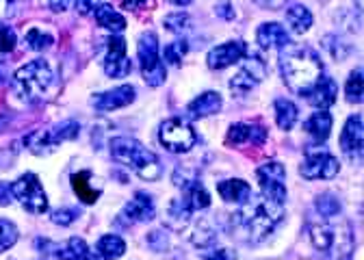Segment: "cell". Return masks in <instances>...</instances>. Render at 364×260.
<instances>
[{"label": "cell", "instance_id": "cell-12", "mask_svg": "<svg viewBox=\"0 0 364 260\" xmlns=\"http://www.w3.org/2000/svg\"><path fill=\"white\" fill-rule=\"evenodd\" d=\"M247 43L245 41H225L221 46L213 48L206 57V63L210 70H225L247 57Z\"/></svg>", "mask_w": 364, "mask_h": 260}, {"label": "cell", "instance_id": "cell-35", "mask_svg": "<svg viewBox=\"0 0 364 260\" xmlns=\"http://www.w3.org/2000/svg\"><path fill=\"white\" fill-rule=\"evenodd\" d=\"M187 50H189L187 41H185V39H176V41H171V43H167V46H165L163 59H165L167 63H171V65L178 67V65L182 63V57L187 55Z\"/></svg>", "mask_w": 364, "mask_h": 260}, {"label": "cell", "instance_id": "cell-41", "mask_svg": "<svg viewBox=\"0 0 364 260\" xmlns=\"http://www.w3.org/2000/svg\"><path fill=\"white\" fill-rule=\"evenodd\" d=\"M148 245L154 249V251H165L167 249V237L163 230H154L148 234Z\"/></svg>", "mask_w": 364, "mask_h": 260}, {"label": "cell", "instance_id": "cell-13", "mask_svg": "<svg viewBox=\"0 0 364 260\" xmlns=\"http://www.w3.org/2000/svg\"><path fill=\"white\" fill-rule=\"evenodd\" d=\"M105 72L111 78H126L132 72V61L126 57V41L122 37L109 39V53L105 59Z\"/></svg>", "mask_w": 364, "mask_h": 260}, {"label": "cell", "instance_id": "cell-23", "mask_svg": "<svg viewBox=\"0 0 364 260\" xmlns=\"http://www.w3.org/2000/svg\"><path fill=\"white\" fill-rule=\"evenodd\" d=\"M304 130L316 141L321 143L330 137V130H332V115L328 111H316L312 113L306 121H304Z\"/></svg>", "mask_w": 364, "mask_h": 260}, {"label": "cell", "instance_id": "cell-36", "mask_svg": "<svg viewBox=\"0 0 364 260\" xmlns=\"http://www.w3.org/2000/svg\"><path fill=\"white\" fill-rule=\"evenodd\" d=\"M24 43L31 48V50H46V48H50L53 46V37L48 33H43L39 28H31L24 37Z\"/></svg>", "mask_w": 364, "mask_h": 260}, {"label": "cell", "instance_id": "cell-16", "mask_svg": "<svg viewBox=\"0 0 364 260\" xmlns=\"http://www.w3.org/2000/svg\"><path fill=\"white\" fill-rule=\"evenodd\" d=\"M130 102H134V87L132 85L115 87V90L98 94L94 100H91V104L96 107V111H102V113H109V111H115V109H124Z\"/></svg>", "mask_w": 364, "mask_h": 260}, {"label": "cell", "instance_id": "cell-21", "mask_svg": "<svg viewBox=\"0 0 364 260\" xmlns=\"http://www.w3.org/2000/svg\"><path fill=\"white\" fill-rule=\"evenodd\" d=\"M70 183H72V189H74V193L78 195V200L82 204H96L100 200L102 189L91 185V171L89 169H82L78 173H72Z\"/></svg>", "mask_w": 364, "mask_h": 260}, {"label": "cell", "instance_id": "cell-1", "mask_svg": "<svg viewBox=\"0 0 364 260\" xmlns=\"http://www.w3.org/2000/svg\"><path fill=\"white\" fill-rule=\"evenodd\" d=\"M284 220V204H276L267 197H254V193L232 215V232L245 243H262Z\"/></svg>", "mask_w": 364, "mask_h": 260}, {"label": "cell", "instance_id": "cell-10", "mask_svg": "<svg viewBox=\"0 0 364 260\" xmlns=\"http://www.w3.org/2000/svg\"><path fill=\"white\" fill-rule=\"evenodd\" d=\"M338 169H341V165L330 152L316 150V152L306 154V158L299 167V173L306 180H332L338 176Z\"/></svg>", "mask_w": 364, "mask_h": 260}, {"label": "cell", "instance_id": "cell-34", "mask_svg": "<svg viewBox=\"0 0 364 260\" xmlns=\"http://www.w3.org/2000/svg\"><path fill=\"white\" fill-rule=\"evenodd\" d=\"M314 208H316L318 217H338L341 215V202L332 193L318 195L314 202Z\"/></svg>", "mask_w": 364, "mask_h": 260}, {"label": "cell", "instance_id": "cell-44", "mask_svg": "<svg viewBox=\"0 0 364 260\" xmlns=\"http://www.w3.org/2000/svg\"><path fill=\"white\" fill-rule=\"evenodd\" d=\"M217 16H219V18H223V20H232V18H235V9H232V5L228 3V0H221V3L217 5Z\"/></svg>", "mask_w": 364, "mask_h": 260}, {"label": "cell", "instance_id": "cell-5", "mask_svg": "<svg viewBox=\"0 0 364 260\" xmlns=\"http://www.w3.org/2000/svg\"><path fill=\"white\" fill-rule=\"evenodd\" d=\"M55 72L50 67V63L46 59H35L26 65H22L16 74H14V92L18 94L20 100L24 102H39L43 98V94L48 92V87L53 85Z\"/></svg>", "mask_w": 364, "mask_h": 260}, {"label": "cell", "instance_id": "cell-49", "mask_svg": "<svg viewBox=\"0 0 364 260\" xmlns=\"http://www.w3.org/2000/svg\"><path fill=\"white\" fill-rule=\"evenodd\" d=\"M169 3L176 5V7H187V5L191 3V0H169Z\"/></svg>", "mask_w": 364, "mask_h": 260}, {"label": "cell", "instance_id": "cell-6", "mask_svg": "<svg viewBox=\"0 0 364 260\" xmlns=\"http://www.w3.org/2000/svg\"><path fill=\"white\" fill-rule=\"evenodd\" d=\"M136 59H139L141 76L150 87H159L165 82L167 70H165V63L161 61L159 39L154 33H144L139 37V43H136Z\"/></svg>", "mask_w": 364, "mask_h": 260}, {"label": "cell", "instance_id": "cell-29", "mask_svg": "<svg viewBox=\"0 0 364 260\" xmlns=\"http://www.w3.org/2000/svg\"><path fill=\"white\" fill-rule=\"evenodd\" d=\"M191 208L185 204V200H173L171 204H169V208H167V224L173 228V230H182L187 224H189V220H191Z\"/></svg>", "mask_w": 364, "mask_h": 260}, {"label": "cell", "instance_id": "cell-46", "mask_svg": "<svg viewBox=\"0 0 364 260\" xmlns=\"http://www.w3.org/2000/svg\"><path fill=\"white\" fill-rule=\"evenodd\" d=\"M14 202V193H11V185L0 183V206H7Z\"/></svg>", "mask_w": 364, "mask_h": 260}, {"label": "cell", "instance_id": "cell-25", "mask_svg": "<svg viewBox=\"0 0 364 260\" xmlns=\"http://www.w3.org/2000/svg\"><path fill=\"white\" fill-rule=\"evenodd\" d=\"M182 191H185L182 200H185V204H187L191 210H204V208L210 206V195H208V191L204 189V185H202L198 178L189 180L185 187H182Z\"/></svg>", "mask_w": 364, "mask_h": 260}, {"label": "cell", "instance_id": "cell-30", "mask_svg": "<svg viewBox=\"0 0 364 260\" xmlns=\"http://www.w3.org/2000/svg\"><path fill=\"white\" fill-rule=\"evenodd\" d=\"M297 117H299V111L291 100H287V98L276 100V121L282 130H291L295 126Z\"/></svg>", "mask_w": 364, "mask_h": 260}, {"label": "cell", "instance_id": "cell-48", "mask_svg": "<svg viewBox=\"0 0 364 260\" xmlns=\"http://www.w3.org/2000/svg\"><path fill=\"white\" fill-rule=\"evenodd\" d=\"M48 7L55 11V13H61L70 7V0H48Z\"/></svg>", "mask_w": 364, "mask_h": 260}, {"label": "cell", "instance_id": "cell-40", "mask_svg": "<svg viewBox=\"0 0 364 260\" xmlns=\"http://www.w3.org/2000/svg\"><path fill=\"white\" fill-rule=\"evenodd\" d=\"M16 43H18V39H16L14 28H9V26L0 28V53H14Z\"/></svg>", "mask_w": 364, "mask_h": 260}, {"label": "cell", "instance_id": "cell-39", "mask_svg": "<svg viewBox=\"0 0 364 260\" xmlns=\"http://www.w3.org/2000/svg\"><path fill=\"white\" fill-rule=\"evenodd\" d=\"M76 220H78L76 208H59L53 212V224H57V226H72Z\"/></svg>", "mask_w": 364, "mask_h": 260}, {"label": "cell", "instance_id": "cell-27", "mask_svg": "<svg viewBox=\"0 0 364 260\" xmlns=\"http://www.w3.org/2000/svg\"><path fill=\"white\" fill-rule=\"evenodd\" d=\"M96 249H98L96 254H98L102 260H117V258L124 256L126 243H124V239H119L117 234H105V237L98 241Z\"/></svg>", "mask_w": 364, "mask_h": 260}, {"label": "cell", "instance_id": "cell-45", "mask_svg": "<svg viewBox=\"0 0 364 260\" xmlns=\"http://www.w3.org/2000/svg\"><path fill=\"white\" fill-rule=\"evenodd\" d=\"M254 3L262 9H271V11H276V9H282L289 0H254Z\"/></svg>", "mask_w": 364, "mask_h": 260}, {"label": "cell", "instance_id": "cell-33", "mask_svg": "<svg viewBox=\"0 0 364 260\" xmlns=\"http://www.w3.org/2000/svg\"><path fill=\"white\" fill-rule=\"evenodd\" d=\"M345 96H347V102L351 104H360L362 102V70H353L347 78V85H345Z\"/></svg>", "mask_w": 364, "mask_h": 260}, {"label": "cell", "instance_id": "cell-7", "mask_svg": "<svg viewBox=\"0 0 364 260\" xmlns=\"http://www.w3.org/2000/svg\"><path fill=\"white\" fill-rule=\"evenodd\" d=\"M159 139L165 146V150H169L173 154L189 152L198 143V135H196V130L191 128V124L185 121V119H180V117L167 119L161 126Z\"/></svg>", "mask_w": 364, "mask_h": 260}, {"label": "cell", "instance_id": "cell-3", "mask_svg": "<svg viewBox=\"0 0 364 260\" xmlns=\"http://www.w3.org/2000/svg\"><path fill=\"white\" fill-rule=\"evenodd\" d=\"M312 247L326 260H347L353 251V237L349 224L341 217H318L308 224Z\"/></svg>", "mask_w": 364, "mask_h": 260}, {"label": "cell", "instance_id": "cell-2", "mask_svg": "<svg viewBox=\"0 0 364 260\" xmlns=\"http://www.w3.org/2000/svg\"><path fill=\"white\" fill-rule=\"evenodd\" d=\"M280 72L289 90L304 98L323 76V61L310 46L289 43L280 50Z\"/></svg>", "mask_w": 364, "mask_h": 260}, {"label": "cell", "instance_id": "cell-20", "mask_svg": "<svg viewBox=\"0 0 364 260\" xmlns=\"http://www.w3.org/2000/svg\"><path fill=\"white\" fill-rule=\"evenodd\" d=\"M61 143V137L57 133V128H48V130H33L31 135L24 137V146L37 154V156H43V154H50L55 152V148Z\"/></svg>", "mask_w": 364, "mask_h": 260}, {"label": "cell", "instance_id": "cell-4", "mask_svg": "<svg viewBox=\"0 0 364 260\" xmlns=\"http://www.w3.org/2000/svg\"><path fill=\"white\" fill-rule=\"evenodd\" d=\"M111 156L126 165L128 169H132L136 176L144 178V180H156L161 178V161L159 156L148 150L144 143H139L136 139L130 137H115L111 141Z\"/></svg>", "mask_w": 364, "mask_h": 260}, {"label": "cell", "instance_id": "cell-38", "mask_svg": "<svg viewBox=\"0 0 364 260\" xmlns=\"http://www.w3.org/2000/svg\"><path fill=\"white\" fill-rule=\"evenodd\" d=\"M189 26H191V18L187 13H182V11L169 13L165 18V28L171 31V33H185Z\"/></svg>", "mask_w": 364, "mask_h": 260}, {"label": "cell", "instance_id": "cell-22", "mask_svg": "<svg viewBox=\"0 0 364 260\" xmlns=\"http://www.w3.org/2000/svg\"><path fill=\"white\" fill-rule=\"evenodd\" d=\"M221 104H223V102H221V96H219L217 92H204L202 96H198L196 100L189 102L187 115H189L191 119H200V117L219 113Z\"/></svg>", "mask_w": 364, "mask_h": 260}, {"label": "cell", "instance_id": "cell-47", "mask_svg": "<svg viewBox=\"0 0 364 260\" xmlns=\"http://www.w3.org/2000/svg\"><path fill=\"white\" fill-rule=\"evenodd\" d=\"M126 9H144L150 5V0H119Z\"/></svg>", "mask_w": 364, "mask_h": 260}, {"label": "cell", "instance_id": "cell-50", "mask_svg": "<svg viewBox=\"0 0 364 260\" xmlns=\"http://www.w3.org/2000/svg\"><path fill=\"white\" fill-rule=\"evenodd\" d=\"M87 260H96V256H94V254H91V256H89Z\"/></svg>", "mask_w": 364, "mask_h": 260}, {"label": "cell", "instance_id": "cell-26", "mask_svg": "<svg viewBox=\"0 0 364 260\" xmlns=\"http://www.w3.org/2000/svg\"><path fill=\"white\" fill-rule=\"evenodd\" d=\"M94 16H96V22L111 33H122L126 28V18L122 13H117L111 5H100L94 11Z\"/></svg>", "mask_w": 364, "mask_h": 260}, {"label": "cell", "instance_id": "cell-37", "mask_svg": "<svg viewBox=\"0 0 364 260\" xmlns=\"http://www.w3.org/2000/svg\"><path fill=\"white\" fill-rule=\"evenodd\" d=\"M16 241H18V228L7 220H0V251H7L9 247H14Z\"/></svg>", "mask_w": 364, "mask_h": 260}, {"label": "cell", "instance_id": "cell-32", "mask_svg": "<svg viewBox=\"0 0 364 260\" xmlns=\"http://www.w3.org/2000/svg\"><path fill=\"white\" fill-rule=\"evenodd\" d=\"M323 48L336 59V61H343L351 55V43L347 39H343L341 35H328L323 37Z\"/></svg>", "mask_w": 364, "mask_h": 260}, {"label": "cell", "instance_id": "cell-31", "mask_svg": "<svg viewBox=\"0 0 364 260\" xmlns=\"http://www.w3.org/2000/svg\"><path fill=\"white\" fill-rule=\"evenodd\" d=\"M89 256H91V251H89L87 243H85L82 239H78V237L70 239V241L57 251V258H59V260H87Z\"/></svg>", "mask_w": 364, "mask_h": 260}, {"label": "cell", "instance_id": "cell-42", "mask_svg": "<svg viewBox=\"0 0 364 260\" xmlns=\"http://www.w3.org/2000/svg\"><path fill=\"white\" fill-rule=\"evenodd\" d=\"M100 7V0H76V11L80 16H91Z\"/></svg>", "mask_w": 364, "mask_h": 260}, {"label": "cell", "instance_id": "cell-28", "mask_svg": "<svg viewBox=\"0 0 364 260\" xmlns=\"http://www.w3.org/2000/svg\"><path fill=\"white\" fill-rule=\"evenodd\" d=\"M287 24L291 26L293 33L304 35L312 26V13L304 5H293L287 9Z\"/></svg>", "mask_w": 364, "mask_h": 260}, {"label": "cell", "instance_id": "cell-24", "mask_svg": "<svg viewBox=\"0 0 364 260\" xmlns=\"http://www.w3.org/2000/svg\"><path fill=\"white\" fill-rule=\"evenodd\" d=\"M217 193L221 195L223 202L243 204L252 195V187L241 178H230V180H223V183L217 185Z\"/></svg>", "mask_w": 364, "mask_h": 260}, {"label": "cell", "instance_id": "cell-8", "mask_svg": "<svg viewBox=\"0 0 364 260\" xmlns=\"http://www.w3.org/2000/svg\"><path fill=\"white\" fill-rule=\"evenodd\" d=\"M11 193H14V200H18L22 208H26L33 215H43L48 210V197H46V191L35 173H24V176H20L11 185Z\"/></svg>", "mask_w": 364, "mask_h": 260}, {"label": "cell", "instance_id": "cell-17", "mask_svg": "<svg viewBox=\"0 0 364 260\" xmlns=\"http://www.w3.org/2000/svg\"><path fill=\"white\" fill-rule=\"evenodd\" d=\"M336 96H338V85L334 82V78L321 76V78H318V82L312 87V90H310L304 98H306L314 109L326 111V109H330V107L336 102Z\"/></svg>", "mask_w": 364, "mask_h": 260}, {"label": "cell", "instance_id": "cell-9", "mask_svg": "<svg viewBox=\"0 0 364 260\" xmlns=\"http://www.w3.org/2000/svg\"><path fill=\"white\" fill-rule=\"evenodd\" d=\"M256 178L260 183L262 197L276 202V204H284V200H287V169L282 163L269 161V163L260 165L256 169Z\"/></svg>", "mask_w": 364, "mask_h": 260}, {"label": "cell", "instance_id": "cell-19", "mask_svg": "<svg viewBox=\"0 0 364 260\" xmlns=\"http://www.w3.org/2000/svg\"><path fill=\"white\" fill-rule=\"evenodd\" d=\"M256 41L258 46L264 48V50H271V48H284L291 43V37L287 33V28L278 22H264L260 24L258 33H256Z\"/></svg>", "mask_w": 364, "mask_h": 260}, {"label": "cell", "instance_id": "cell-15", "mask_svg": "<svg viewBox=\"0 0 364 260\" xmlns=\"http://www.w3.org/2000/svg\"><path fill=\"white\" fill-rule=\"evenodd\" d=\"M362 115H351L345 121V128L341 133V148L345 152V156L353 163L362 161Z\"/></svg>", "mask_w": 364, "mask_h": 260}, {"label": "cell", "instance_id": "cell-14", "mask_svg": "<svg viewBox=\"0 0 364 260\" xmlns=\"http://www.w3.org/2000/svg\"><path fill=\"white\" fill-rule=\"evenodd\" d=\"M154 215H156V208H154L152 197L146 191H136L134 197L124 206L119 217L126 224H146L154 220Z\"/></svg>", "mask_w": 364, "mask_h": 260}, {"label": "cell", "instance_id": "cell-18", "mask_svg": "<svg viewBox=\"0 0 364 260\" xmlns=\"http://www.w3.org/2000/svg\"><path fill=\"white\" fill-rule=\"evenodd\" d=\"M264 141H267V128L258 124H235L230 126L225 137L228 146H241V143L262 146Z\"/></svg>", "mask_w": 364, "mask_h": 260}, {"label": "cell", "instance_id": "cell-43", "mask_svg": "<svg viewBox=\"0 0 364 260\" xmlns=\"http://www.w3.org/2000/svg\"><path fill=\"white\" fill-rule=\"evenodd\" d=\"M204 260H237V256H235V251H230V249L219 247V249L206 251V254H204Z\"/></svg>", "mask_w": 364, "mask_h": 260}, {"label": "cell", "instance_id": "cell-11", "mask_svg": "<svg viewBox=\"0 0 364 260\" xmlns=\"http://www.w3.org/2000/svg\"><path fill=\"white\" fill-rule=\"evenodd\" d=\"M264 76H267V63L258 55H247L245 57V65L230 80V90L235 94H239V96H245L252 90H256V85L262 82Z\"/></svg>", "mask_w": 364, "mask_h": 260}]
</instances>
